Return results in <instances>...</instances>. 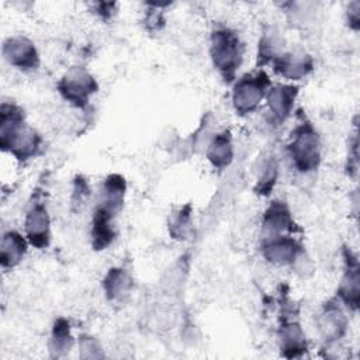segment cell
Returning <instances> with one entry per match:
<instances>
[{
	"instance_id": "cell-1",
	"label": "cell",
	"mask_w": 360,
	"mask_h": 360,
	"mask_svg": "<svg viewBox=\"0 0 360 360\" xmlns=\"http://www.w3.org/2000/svg\"><path fill=\"white\" fill-rule=\"evenodd\" d=\"M0 146L20 162L35 158L42 148L41 135L25 122L24 110L14 103L0 107Z\"/></svg>"
},
{
	"instance_id": "cell-2",
	"label": "cell",
	"mask_w": 360,
	"mask_h": 360,
	"mask_svg": "<svg viewBox=\"0 0 360 360\" xmlns=\"http://www.w3.org/2000/svg\"><path fill=\"white\" fill-rule=\"evenodd\" d=\"M243 53L245 46L233 30L218 27L211 32V60L224 82L232 83L235 80L236 72L243 62Z\"/></svg>"
},
{
	"instance_id": "cell-3",
	"label": "cell",
	"mask_w": 360,
	"mask_h": 360,
	"mask_svg": "<svg viewBox=\"0 0 360 360\" xmlns=\"http://www.w3.org/2000/svg\"><path fill=\"white\" fill-rule=\"evenodd\" d=\"M287 149L294 167L300 173H311L318 169L322 153L321 138L312 122L305 117L291 132Z\"/></svg>"
},
{
	"instance_id": "cell-4",
	"label": "cell",
	"mask_w": 360,
	"mask_h": 360,
	"mask_svg": "<svg viewBox=\"0 0 360 360\" xmlns=\"http://www.w3.org/2000/svg\"><path fill=\"white\" fill-rule=\"evenodd\" d=\"M271 83L266 72L249 73L236 80L232 90V105L239 115L253 112L266 97Z\"/></svg>"
},
{
	"instance_id": "cell-5",
	"label": "cell",
	"mask_w": 360,
	"mask_h": 360,
	"mask_svg": "<svg viewBox=\"0 0 360 360\" xmlns=\"http://www.w3.org/2000/svg\"><path fill=\"white\" fill-rule=\"evenodd\" d=\"M56 89L68 103L77 108H84L89 104L90 97L97 93L98 83L87 69L73 66L63 73Z\"/></svg>"
},
{
	"instance_id": "cell-6",
	"label": "cell",
	"mask_w": 360,
	"mask_h": 360,
	"mask_svg": "<svg viewBox=\"0 0 360 360\" xmlns=\"http://www.w3.org/2000/svg\"><path fill=\"white\" fill-rule=\"evenodd\" d=\"M262 253L264 259L277 266L294 264L304 253L302 243L290 235L263 238Z\"/></svg>"
},
{
	"instance_id": "cell-7",
	"label": "cell",
	"mask_w": 360,
	"mask_h": 360,
	"mask_svg": "<svg viewBox=\"0 0 360 360\" xmlns=\"http://www.w3.org/2000/svg\"><path fill=\"white\" fill-rule=\"evenodd\" d=\"M345 271L338 287L339 300L353 312L359 309L360 305V266L357 256L349 249H343Z\"/></svg>"
},
{
	"instance_id": "cell-8",
	"label": "cell",
	"mask_w": 360,
	"mask_h": 360,
	"mask_svg": "<svg viewBox=\"0 0 360 360\" xmlns=\"http://www.w3.org/2000/svg\"><path fill=\"white\" fill-rule=\"evenodd\" d=\"M3 56L14 68L22 72L35 70L39 66V53L35 44L21 35L10 37L3 44Z\"/></svg>"
},
{
	"instance_id": "cell-9",
	"label": "cell",
	"mask_w": 360,
	"mask_h": 360,
	"mask_svg": "<svg viewBox=\"0 0 360 360\" xmlns=\"http://www.w3.org/2000/svg\"><path fill=\"white\" fill-rule=\"evenodd\" d=\"M298 96V87L294 84H276L267 90L266 100L269 108V124L278 127L290 117L295 98Z\"/></svg>"
},
{
	"instance_id": "cell-10",
	"label": "cell",
	"mask_w": 360,
	"mask_h": 360,
	"mask_svg": "<svg viewBox=\"0 0 360 360\" xmlns=\"http://www.w3.org/2000/svg\"><path fill=\"white\" fill-rule=\"evenodd\" d=\"M25 235L28 242L37 248L44 249L51 240V218L44 201H35L25 215Z\"/></svg>"
},
{
	"instance_id": "cell-11",
	"label": "cell",
	"mask_w": 360,
	"mask_h": 360,
	"mask_svg": "<svg viewBox=\"0 0 360 360\" xmlns=\"http://www.w3.org/2000/svg\"><path fill=\"white\" fill-rule=\"evenodd\" d=\"M285 232L288 233L300 232V228L294 221L287 202L280 200L271 201L267 210L264 211L263 221H262L263 238L284 235Z\"/></svg>"
},
{
	"instance_id": "cell-12",
	"label": "cell",
	"mask_w": 360,
	"mask_h": 360,
	"mask_svg": "<svg viewBox=\"0 0 360 360\" xmlns=\"http://www.w3.org/2000/svg\"><path fill=\"white\" fill-rule=\"evenodd\" d=\"M347 318L340 308L336 300L325 302L319 316H318V329L322 339L328 343H336L347 332Z\"/></svg>"
},
{
	"instance_id": "cell-13",
	"label": "cell",
	"mask_w": 360,
	"mask_h": 360,
	"mask_svg": "<svg viewBox=\"0 0 360 360\" xmlns=\"http://www.w3.org/2000/svg\"><path fill=\"white\" fill-rule=\"evenodd\" d=\"M277 336L281 356L287 359H297L305 354L308 345L305 333L297 321L284 318L278 326Z\"/></svg>"
},
{
	"instance_id": "cell-14",
	"label": "cell",
	"mask_w": 360,
	"mask_h": 360,
	"mask_svg": "<svg viewBox=\"0 0 360 360\" xmlns=\"http://www.w3.org/2000/svg\"><path fill=\"white\" fill-rule=\"evenodd\" d=\"M273 70L288 80H300L314 69V59L307 53L281 52L271 60Z\"/></svg>"
},
{
	"instance_id": "cell-15",
	"label": "cell",
	"mask_w": 360,
	"mask_h": 360,
	"mask_svg": "<svg viewBox=\"0 0 360 360\" xmlns=\"http://www.w3.org/2000/svg\"><path fill=\"white\" fill-rule=\"evenodd\" d=\"M115 212L97 205L91 221V246L94 250L107 249L115 239L117 232L114 226Z\"/></svg>"
},
{
	"instance_id": "cell-16",
	"label": "cell",
	"mask_w": 360,
	"mask_h": 360,
	"mask_svg": "<svg viewBox=\"0 0 360 360\" xmlns=\"http://www.w3.org/2000/svg\"><path fill=\"white\" fill-rule=\"evenodd\" d=\"M27 240L17 231H7L0 243V263L3 269H13L24 259Z\"/></svg>"
},
{
	"instance_id": "cell-17",
	"label": "cell",
	"mask_w": 360,
	"mask_h": 360,
	"mask_svg": "<svg viewBox=\"0 0 360 360\" xmlns=\"http://www.w3.org/2000/svg\"><path fill=\"white\" fill-rule=\"evenodd\" d=\"M207 158L210 163L218 170H222L232 163L233 143H232V135L228 129L221 131L212 138L207 150Z\"/></svg>"
},
{
	"instance_id": "cell-18",
	"label": "cell",
	"mask_w": 360,
	"mask_h": 360,
	"mask_svg": "<svg viewBox=\"0 0 360 360\" xmlns=\"http://www.w3.org/2000/svg\"><path fill=\"white\" fill-rule=\"evenodd\" d=\"M125 190H127V183L121 174L114 173L107 176L101 186V194H100L101 200L98 204L118 214L124 205Z\"/></svg>"
},
{
	"instance_id": "cell-19",
	"label": "cell",
	"mask_w": 360,
	"mask_h": 360,
	"mask_svg": "<svg viewBox=\"0 0 360 360\" xmlns=\"http://www.w3.org/2000/svg\"><path fill=\"white\" fill-rule=\"evenodd\" d=\"M73 336L70 332V323L66 318H58L53 322L51 339H49V352L52 357H63L73 347Z\"/></svg>"
},
{
	"instance_id": "cell-20",
	"label": "cell",
	"mask_w": 360,
	"mask_h": 360,
	"mask_svg": "<svg viewBox=\"0 0 360 360\" xmlns=\"http://www.w3.org/2000/svg\"><path fill=\"white\" fill-rule=\"evenodd\" d=\"M131 287L132 278L122 267H111L103 278V288L108 300L121 298Z\"/></svg>"
},
{
	"instance_id": "cell-21",
	"label": "cell",
	"mask_w": 360,
	"mask_h": 360,
	"mask_svg": "<svg viewBox=\"0 0 360 360\" xmlns=\"http://www.w3.org/2000/svg\"><path fill=\"white\" fill-rule=\"evenodd\" d=\"M281 46V39L277 35V32H273L271 30L269 32H264L259 41L257 48V65L263 66L266 63H270L276 56H278Z\"/></svg>"
},
{
	"instance_id": "cell-22",
	"label": "cell",
	"mask_w": 360,
	"mask_h": 360,
	"mask_svg": "<svg viewBox=\"0 0 360 360\" xmlns=\"http://www.w3.org/2000/svg\"><path fill=\"white\" fill-rule=\"evenodd\" d=\"M277 177H278V163H277V159L271 156L263 165L255 191L259 195H269L277 181Z\"/></svg>"
},
{
	"instance_id": "cell-23",
	"label": "cell",
	"mask_w": 360,
	"mask_h": 360,
	"mask_svg": "<svg viewBox=\"0 0 360 360\" xmlns=\"http://www.w3.org/2000/svg\"><path fill=\"white\" fill-rule=\"evenodd\" d=\"M191 228V207L186 204L169 221V232L174 239H186Z\"/></svg>"
},
{
	"instance_id": "cell-24",
	"label": "cell",
	"mask_w": 360,
	"mask_h": 360,
	"mask_svg": "<svg viewBox=\"0 0 360 360\" xmlns=\"http://www.w3.org/2000/svg\"><path fill=\"white\" fill-rule=\"evenodd\" d=\"M79 349H80V357L82 359H100L104 357V353L101 350L100 343L89 336V335H82L79 338Z\"/></svg>"
},
{
	"instance_id": "cell-25",
	"label": "cell",
	"mask_w": 360,
	"mask_h": 360,
	"mask_svg": "<svg viewBox=\"0 0 360 360\" xmlns=\"http://www.w3.org/2000/svg\"><path fill=\"white\" fill-rule=\"evenodd\" d=\"M347 24L350 28H353L356 31L360 28V3L359 1H353L349 4Z\"/></svg>"
},
{
	"instance_id": "cell-26",
	"label": "cell",
	"mask_w": 360,
	"mask_h": 360,
	"mask_svg": "<svg viewBox=\"0 0 360 360\" xmlns=\"http://www.w3.org/2000/svg\"><path fill=\"white\" fill-rule=\"evenodd\" d=\"M350 150H352V153L349 152V158H347V172H349V174L354 176V173L357 170V135L356 134L350 143Z\"/></svg>"
}]
</instances>
